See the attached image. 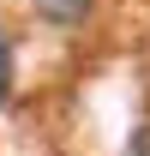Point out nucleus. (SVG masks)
Masks as SVG:
<instances>
[{
	"label": "nucleus",
	"instance_id": "obj_3",
	"mask_svg": "<svg viewBox=\"0 0 150 156\" xmlns=\"http://www.w3.org/2000/svg\"><path fill=\"white\" fill-rule=\"evenodd\" d=\"M132 156H150V126H138V132H132Z\"/></svg>",
	"mask_w": 150,
	"mask_h": 156
},
{
	"label": "nucleus",
	"instance_id": "obj_1",
	"mask_svg": "<svg viewBox=\"0 0 150 156\" xmlns=\"http://www.w3.org/2000/svg\"><path fill=\"white\" fill-rule=\"evenodd\" d=\"M90 6H96V0H36V12H42L48 24H84Z\"/></svg>",
	"mask_w": 150,
	"mask_h": 156
},
{
	"label": "nucleus",
	"instance_id": "obj_2",
	"mask_svg": "<svg viewBox=\"0 0 150 156\" xmlns=\"http://www.w3.org/2000/svg\"><path fill=\"white\" fill-rule=\"evenodd\" d=\"M12 96V42H6V30H0V102Z\"/></svg>",
	"mask_w": 150,
	"mask_h": 156
}]
</instances>
